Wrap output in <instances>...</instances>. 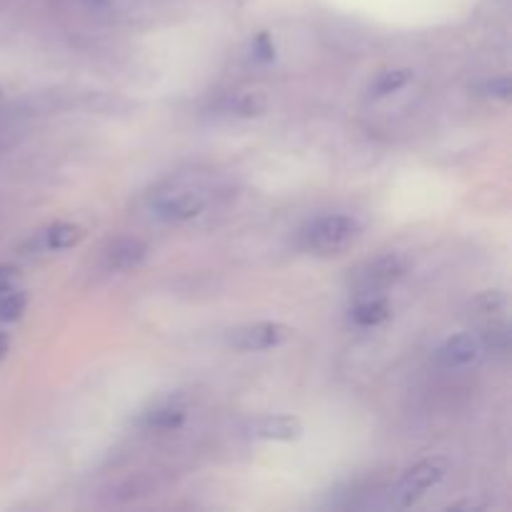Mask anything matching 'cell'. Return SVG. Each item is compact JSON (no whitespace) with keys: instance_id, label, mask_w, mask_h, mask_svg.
<instances>
[{"instance_id":"obj_18","label":"cell","mask_w":512,"mask_h":512,"mask_svg":"<svg viewBox=\"0 0 512 512\" xmlns=\"http://www.w3.org/2000/svg\"><path fill=\"white\" fill-rule=\"evenodd\" d=\"M20 280V270L13 265H0V293L13 290V285Z\"/></svg>"},{"instance_id":"obj_16","label":"cell","mask_w":512,"mask_h":512,"mask_svg":"<svg viewBox=\"0 0 512 512\" xmlns=\"http://www.w3.org/2000/svg\"><path fill=\"white\" fill-rule=\"evenodd\" d=\"M150 488H153V485H150L145 478L128 480V483L120 485V488H118V495H115V500H133V498H140V495H148Z\"/></svg>"},{"instance_id":"obj_17","label":"cell","mask_w":512,"mask_h":512,"mask_svg":"<svg viewBox=\"0 0 512 512\" xmlns=\"http://www.w3.org/2000/svg\"><path fill=\"white\" fill-rule=\"evenodd\" d=\"M485 93L493 95V98H503L508 100L510 93H512V83L508 75H500V78H493L485 83Z\"/></svg>"},{"instance_id":"obj_8","label":"cell","mask_w":512,"mask_h":512,"mask_svg":"<svg viewBox=\"0 0 512 512\" xmlns=\"http://www.w3.org/2000/svg\"><path fill=\"white\" fill-rule=\"evenodd\" d=\"M148 258V245L138 238H120L108 248V265L115 270L138 268Z\"/></svg>"},{"instance_id":"obj_10","label":"cell","mask_w":512,"mask_h":512,"mask_svg":"<svg viewBox=\"0 0 512 512\" xmlns=\"http://www.w3.org/2000/svg\"><path fill=\"white\" fill-rule=\"evenodd\" d=\"M85 238V228L78 223H55L45 230V245L50 250H68Z\"/></svg>"},{"instance_id":"obj_5","label":"cell","mask_w":512,"mask_h":512,"mask_svg":"<svg viewBox=\"0 0 512 512\" xmlns=\"http://www.w3.org/2000/svg\"><path fill=\"white\" fill-rule=\"evenodd\" d=\"M303 420L295 415H265L250 425V435L258 440H273V443H293L303 438Z\"/></svg>"},{"instance_id":"obj_11","label":"cell","mask_w":512,"mask_h":512,"mask_svg":"<svg viewBox=\"0 0 512 512\" xmlns=\"http://www.w3.org/2000/svg\"><path fill=\"white\" fill-rule=\"evenodd\" d=\"M228 110L230 113L240 115V118H258L268 110V98L258 90L253 93H238L228 100Z\"/></svg>"},{"instance_id":"obj_20","label":"cell","mask_w":512,"mask_h":512,"mask_svg":"<svg viewBox=\"0 0 512 512\" xmlns=\"http://www.w3.org/2000/svg\"><path fill=\"white\" fill-rule=\"evenodd\" d=\"M100 3H105V0H100Z\"/></svg>"},{"instance_id":"obj_12","label":"cell","mask_w":512,"mask_h":512,"mask_svg":"<svg viewBox=\"0 0 512 512\" xmlns=\"http://www.w3.org/2000/svg\"><path fill=\"white\" fill-rule=\"evenodd\" d=\"M413 78H415V73L408 68L388 70V73H383L378 80H375L373 88H370V93H373L375 98H385V95H393V93H398V90H403Z\"/></svg>"},{"instance_id":"obj_2","label":"cell","mask_w":512,"mask_h":512,"mask_svg":"<svg viewBox=\"0 0 512 512\" xmlns=\"http://www.w3.org/2000/svg\"><path fill=\"white\" fill-rule=\"evenodd\" d=\"M448 468L450 465L445 458H428L415 465L410 473H405V478L395 488V505L398 508H410V505L418 503L430 488H435L448 475Z\"/></svg>"},{"instance_id":"obj_9","label":"cell","mask_w":512,"mask_h":512,"mask_svg":"<svg viewBox=\"0 0 512 512\" xmlns=\"http://www.w3.org/2000/svg\"><path fill=\"white\" fill-rule=\"evenodd\" d=\"M390 315H393V308H390L388 300L375 298V295L363 298L353 308V320L358 325H363V328H373V325L385 323V320H390Z\"/></svg>"},{"instance_id":"obj_7","label":"cell","mask_w":512,"mask_h":512,"mask_svg":"<svg viewBox=\"0 0 512 512\" xmlns=\"http://www.w3.org/2000/svg\"><path fill=\"white\" fill-rule=\"evenodd\" d=\"M478 358V340L473 335H453L438 348V363L445 368H460Z\"/></svg>"},{"instance_id":"obj_14","label":"cell","mask_w":512,"mask_h":512,"mask_svg":"<svg viewBox=\"0 0 512 512\" xmlns=\"http://www.w3.org/2000/svg\"><path fill=\"white\" fill-rule=\"evenodd\" d=\"M25 305H28V295L8 290V295H3V298H0V320H3V323L18 320L20 315L25 313Z\"/></svg>"},{"instance_id":"obj_19","label":"cell","mask_w":512,"mask_h":512,"mask_svg":"<svg viewBox=\"0 0 512 512\" xmlns=\"http://www.w3.org/2000/svg\"><path fill=\"white\" fill-rule=\"evenodd\" d=\"M8 350H10V335L8 333H0V360H3L5 355H8Z\"/></svg>"},{"instance_id":"obj_4","label":"cell","mask_w":512,"mask_h":512,"mask_svg":"<svg viewBox=\"0 0 512 512\" xmlns=\"http://www.w3.org/2000/svg\"><path fill=\"white\" fill-rule=\"evenodd\" d=\"M405 275V260L400 255H383V258L373 260L365 268L358 270L355 275V288H358V295H375L378 290L390 288L393 283H398Z\"/></svg>"},{"instance_id":"obj_1","label":"cell","mask_w":512,"mask_h":512,"mask_svg":"<svg viewBox=\"0 0 512 512\" xmlns=\"http://www.w3.org/2000/svg\"><path fill=\"white\" fill-rule=\"evenodd\" d=\"M360 235L353 215H325L308 230V245L318 255H340Z\"/></svg>"},{"instance_id":"obj_3","label":"cell","mask_w":512,"mask_h":512,"mask_svg":"<svg viewBox=\"0 0 512 512\" xmlns=\"http://www.w3.org/2000/svg\"><path fill=\"white\" fill-rule=\"evenodd\" d=\"M290 338H293V328L268 320V323H250L228 330L225 343L235 350H243V353H258V350L278 348V345L288 343Z\"/></svg>"},{"instance_id":"obj_6","label":"cell","mask_w":512,"mask_h":512,"mask_svg":"<svg viewBox=\"0 0 512 512\" xmlns=\"http://www.w3.org/2000/svg\"><path fill=\"white\" fill-rule=\"evenodd\" d=\"M155 210L163 220H190L195 215L203 213V198L193 193H183V190H168V193H158L153 200Z\"/></svg>"},{"instance_id":"obj_13","label":"cell","mask_w":512,"mask_h":512,"mask_svg":"<svg viewBox=\"0 0 512 512\" xmlns=\"http://www.w3.org/2000/svg\"><path fill=\"white\" fill-rule=\"evenodd\" d=\"M185 423V410L183 408H158L145 418V425L153 430H163V433H170V430H178L180 425Z\"/></svg>"},{"instance_id":"obj_15","label":"cell","mask_w":512,"mask_h":512,"mask_svg":"<svg viewBox=\"0 0 512 512\" xmlns=\"http://www.w3.org/2000/svg\"><path fill=\"white\" fill-rule=\"evenodd\" d=\"M253 55L258 63H273L275 60V43L268 33H258L253 40Z\"/></svg>"}]
</instances>
